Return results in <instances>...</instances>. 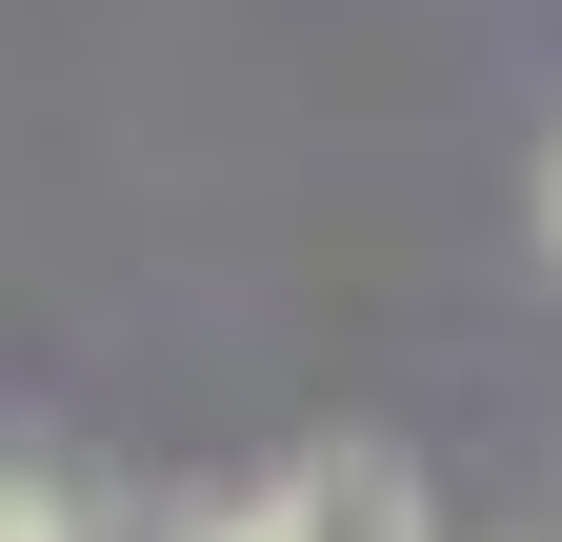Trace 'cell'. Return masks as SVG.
Returning a JSON list of instances; mask_svg holds the SVG:
<instances>
[{"instance_id": "obj_1", "label": "cell", "mask_w": 562, "mask_h": 542, "mask_svg": "<svg viewBox=\"0 0 562 542\" xmlns=\"http://www.w3.org/2000/svg\"><path fill=\"white\" fill-rule=\"evenodd\" d=\"M261 542H442V522H422V462L402 442H322V462L261 483Z\"/></svg>"}, {"instance_id": "obj_2", "label": "cell", "mask_w": 562, "mask_h": 542, "mask_svg": "<svg viewBox=\"0 0 562 542\" xmlns=\"http://www.w3.org/2000/svg\"><path fill=\"white\" fill-rule=\"evenodd\" d=\"M0 542H81V503H60L41 462H0Z\"/></svg>"}, {"instance_id": "obj_3", "label": "cell", "mask_w": 562, "mask_h": 542, "mask_svg": "<svg viewBox=\"0 0 562 542\" xmlns=\"http://www.w3.org/2000/svg\"><path fill=\"white\" fill-rule=\"evenodd\" d=\"M181 542H261V503H201V522H181Z\"/></svg>"}, {"instance_id": "obj_4", "label": "cell", "mask_w": 562, "mask_h": 542, "mask_svg": "<svg viewBox=\"0 0 562 542\" xmlns=\"http://www.w3.org/2000/svg\"><path fill=\"white\" fill-rule=\"evenodd\" d=\"M542 241H562V142H542Z\"/></svg>"}]
</instances>
